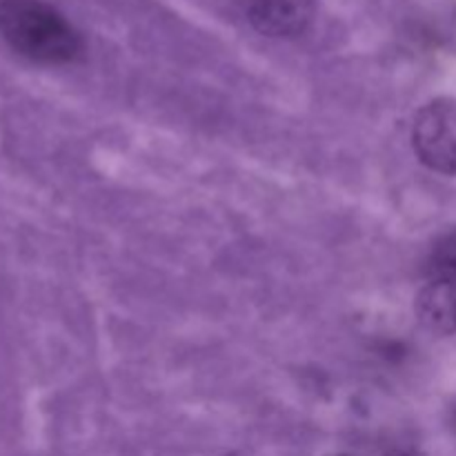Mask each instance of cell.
<instances>
[{"label":"cell","mask_w":456,"mask_h":456,"mask_svg":"<svg viewBox=\"0 0 456 456\" xmlns=\"http://www.w3.org/2000/svg\"><path fill=\"white\" fill-rule=\"evenodd\" d=\"M0 34L20 56L43 65L71 62L83 52L78 31L43 0H0Z\"/></svg>","instance_id":"1"},{"label":"cell","mask_w":456,"mask_h":456,"mask_svg":"<svg viewBox=\"0 0 456 456\" xmlns=\"http://www.w3.org/2000/svg\"><path fill=\"white\" fill-rule=\"evenodd\" d=\"M412 142L423 165L441 174H456V98H436L419 111Z\"/></svg>","instance_id":"2"},{"label":"cell","mask_w":456,"mask_h":456,"mask_svg":"<svg viewBox=\"0 0 456 456\" xmlns=\"http://www.w3.org/2000/svg\"><path fill=\"white\" fill-rule=\"evenodd\" d=\"M249 22L274 38L297 36L314 16V0H243Z\"/></svg>","instance_id":"3"},{"label":"cell","mask_w":456,"mask_h":456,"mask_svg":"<svg viewBox=\"0 0 456 456\" xmlns=\"http://www.w3.org/2000/svg\"><path fill=\"white\" fill-rule=\"evenodd\" d=\"M417 314L436 334L456 332V281H430L417 298Z\"/></svg>","instance_id":"4"},{"label":"cell","mask_w":456,"mask_h":456,"mask_svg":"<svg viewBox=\"0 0 456 456\" xmlns=\"http://www.w3.org/2000/svg\"><path fill=\"white\" fill-rule=\"evenodd\" d=\"M428 274L432 281H456V230L435 240L428 256Z\"/></svg>","instance_id":"5"},{"label":"cell","mask_w":456,"mask_h":456,"mask_svg":"<svg viewBox=\"0 0 456 456\" xmlns=\"http://www.w3.org/2000/svg\"><path fill=\"white\" fill-rule=\"evenodd\" d=\"M392 456H421V454L414 452V450H399V452H395Z\"/></svg>","instance_id":"6"}]
</instances>
